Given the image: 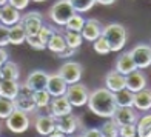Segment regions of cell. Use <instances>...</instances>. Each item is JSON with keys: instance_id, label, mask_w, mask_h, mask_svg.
Returning a JSON list of instances; mask_svg holds the SVG:
<instances>
[{"instance_id": "31", "label": "cell", "mask_w": 151, "mask_h": 137, "mask_svg": "<svg viewBox=\"0 0 151 137\" xmlns=\"http://www.w3.org/2000/svg\"><path fill=\"white\" fill-rule=\"evenodd\" d=\"M83 23H85V19L82 17L80 12H74V14L71 16V19L66 22V25L63 26V28L68 29V31H79V32H80Z\"/></svg>"}, {"instance_id": "22", "label": "cell", "mask_w": 151, "mask_h": 137, "mask_svg": "<svg viewBox=\"0 0 151 137\" xmlns=\"http://www.w3.org/2000/svg\"><path fill=\"white\" fill-rule=\"evenodd\" d=\"M134 70H137V68L134 65L133 57H131V54H129V51L120 54V56L117 57V60H116V71H119L120 74L127 76V74L133 72Z\"/></svg>"}, {"instance_id": "28", "label": "cell", "mask_w": 151, "mask_h": 137, "mask_svg": "<svg viewBox=\"0 0 151 137\" xmlns=\"http://www.w3.org/2000/svg\"><path fill=\"white\" fill-rule=\"evenodd\" d=\"M62 34H63L66 46H70V48L77 49V48L83 43V37H82V34L79 31H68V29H65Z\"/></svg>"}, {"instance_id": "4", "label": "cell", "mask_w": 151, "mask_h": 137, "mask_svg": "<svg viewBox=\"0 0 151 137\" xmlns=\"http://www.w3.org/2000/svg\"><path fill=\"white\" fill-rule=\"evenodd\" d=\"M88 95H90V91H88V88L77 82V83H73V85H68L66 88V93H65V97L68 99V102L71 103V106L74 108H80L86 105L88 102Z\"/></svg>"}, {"instance_id": "7", "label": "cell", "mask_w": 151, "mask_h": 137, "mask_svg": "<svg viewBox=\"0 0 151 137\" xmlns=\"http://www.w3.org/2000/svg\"><path fill=\"white\" fill-rule=\"evenodd\" d=\"M137 70H147L151 65V48L147 43H139L129 51Z\"/></svg>"}, {"instance_id": "10", "label": "cell", "mask_w": 151, "mask_h": 137, "mask_svg": "<svg viewBox=\"0 0 151 137\" xmlns=\"http://www.w3.org/2000/svg\"><path fill=\"white\" fill-rule=\"evenodd\" d=\"M56 128L59 131L63 133V136H71L77 131L79 128V119L76 117L73 113L62 114L59 117H56Z\"/></svg>"}, {"instance_id": "43", "label": "cell", "mask_w": 151, "mask_h": 137, "mask_svg": "<svg viewBox=\"0 0 151 137\" xmlns=\"http://www.w3.org/2000/svg\"><path fill=\"white\" fill-rule=\"evenodd\" d=\"M114 2H116V0H96V3H99V5H105V6L113 5Z\"/></svg>"}, {"instance_id": "29", "label": "cell", "mask_w": 151, "mask_h": 137, "mask_svg": "<svg viewBox=\"0 0 151 137\" xmlns=\"http://www.w3.org/2000/svg\"><path fill=\"white\" fill-rule=\"evenodd\" d=\"M32 99L37 108H48L51 95L46 90H39V91H32Z\"/></svg>"}, {"instance_id": "24", "label": "cell", "mask_w": 151, "mask_h": 137, "mask_svg": "<svg viewBox=\"0 0 151 137\" xmlns=\"http://www.w3.org/2000/svg\"><path fill=\"white\" fill-rule=\"evenodd\" d=\"M136 136H139V137H150L151 136V115L150 114L137 119V122H136Z\"/></svg>"}, {"instance_id": "21", "label": "cell", "mask_w": 151, "mask_h": 137, "mask_svg": "<svg viewBox=\"0 0 151 137\" xmlns=\"http://www.w3.org/2000/svg\"><path fill=\"white\" fill-rule=\"evenodd\" d=\"M20 91L19 80H0V95L5 99L14 100Z\"/></svg>"}, {"instance_id": "15", "label": "cell", "mask_w": 151, "mask_h": 137, "mask_svg": "<svg viewBox=\"0 0 151 137\" xmlns=\"http://www.w3.org/2000/svg\"><path fill=\"white\" fill-rule=\"evenodd\" d=\"M147 86V77L142 72V70H134L133 72H129L125 76V88L129 91H139L143 90Z\"/></svg>"}, {"instance_id": "5", "label": "cell", "mask_w": 151, "mask_h": 137, "mask_svg": "<svg viewBox=\"0 0 151 137\" xmlns=\"http://www.w3.org/2000/svg\"><path fill=\"white\" fill-rule=\"evenodd\" d=\"M5 120H6V128H8L11 133H16V134L25 133L26 129L29 128L28 113L22 111V109H17V108H14V111H12Z\"/></svg>"}, {"instance_id": "19", "label": "cell", "mask_w": 151, "mask_h": 137, "mask_svg": "<svg viewBox=\"0 0 151 137\" xmlns=\"http://www.w3.org/2000/svg\"><path fill=\"white\" fill-rule=\"evenodd\" d=\"M54 128H56V117H52L51 114L39 115L36 119V129L40 136H50Z\"/></svg>"}, {"instance_id": "34", "label": "cell", "mask_w": 151, "mask_h": 137, "mask_svg": "<svg viewBox=\"0 0 151 137\" xmlns=\"http://www.w3.org/2000/svg\"><path fill=\"white\" fill-rule=\"evenodd\" d=\"M93 49L97 52V54H102V56H104V54H108V52H111V49H109V45H108V42L105 40V37L100 36L97 37L93 42Z\"/></svg>"}, {"instance_id": "16", "label": "cell", "mask_w": 151, "mask_h": 137, "mask_svg": "<svg viewBox=\"0 0 151 137\" xmlns=\"http://www.w3.org/2000/svg\"><path fill=\"white\" fill-rule=\"evenodd\" d=\"M102 28H104V26L100 25L99 20L90 19V20H85V23L80 29V34H82V37H83V40H86V42H94V40L102 34Z\"/></svg>"}, {"instance_id": "3", "label": "cell", "mask_w": 151, "mask_h": 137, "mask_svg": "<svg viewBox=\"0 0 151 137\" xmlns=\"http://www.w3.org/2000/svg\"><path fill=\"white\" fill-rule=\"evenodd\" d=\"M74 9L71 3L68 0H59L56 2L51 8H50V12H48V17L52 23H56L57 26H65L66 22L71 19V16L74 14Z\"/></svg>"}, {"instance_id": "45", "label": "cell", "mask_w": 151, "mask_h": 137, "mask_svg": "<svg viewBox=\"0 0 151 137\" xmlns=\"http://www.w3.org/2000/svg\"><path fill=\"white\" fill-rule=\"evenodd\" d=\"M32 2H36V3H42V2H46V0H32Z\"/></svg>"}, {"instance_id": "11", "label": "cell", "mask_w": 151, "mask_h": 137, "mask_svg": "<svg viewBox=\"0 0 151 137\" xmlns=\"http://www.w3.org/2000/svg\"><path fill=\"white\" fill-rule=\"evenodd\" d=\"M139 119V114L136 113L133 106H117L113 113V120L117 125H127V123H136Z\"/></svg>"}, {"instance_id": "36", "label": "cell", "mask_w": 151, "mask_h": 137, "mask_svg": "<svg viewBox=\"0 0 151 137\" xmlns=\"http://www.w3.org/2000/svg\"><path fill=\"white\" fill-rule=\"evenodd\" d=\"M119 136L122 137H136V123H127L119 126Z\"/></svg>"}, {"instance_id": "46", "label": "cell", "mask_w": 151, "mask_h": 137, "mask_svg": "<svg viewBox=\"0 0 151 137\" xmlns=\"http://www.w3.org/2000/svg\"><path fill=\"white\" fill-rule=\"evenodd\" d=\"M0 80H2V79H0Z\"/></svg>"}, {"instance_id": "42", "label": "cell", "mask_w": 151, "mask_h": 137, "mask_svg": "<svg viewBox=\"0 0 151 137\" xmlns=\"http://www.w3.org/2000/svg\"><path fill=\"white\" fill-rule=\"evenodd\" d=\"M8 59H9V54H8V51H6L5 48L0 46V65L5 63V62L8 60Z\"/></svg>"}, {"instance_id": "35", "label": "cell", "mask_w": 151, "mask_h": 137, "mask_svg": "<svg viewBox=\"0 0 151 137\" xmlns=\"http://www.w3.org/2000/svg\"><path fill=\"white\" fill-rule=\"evenodd\" d=\"M52 32H54V28H52V26L43 23L42 26H40V29L37 31V37L40 39V42H42L43 45H46L48 42H50V39H51V36H52Z\"/></svg>"}, {"instance_id": "8", "label": "cell", "mask_w": 151, "mask_h": 137, "mask_svg": "<svg viewBox=\"0 0 151 137\" xmlns=\"http://www.w3.org/2000/svg\"><path fill=\"white\" fill-rule=\"evenodd\" d=\"M19 23L23 26L26 36H34V34H37V31L40 29V26L43 25V17L37 11H31L28 14L20 17Z\"/></svg>"}, {"instance_id": "40", "label": "cell", "mask_w": 151, "mask_h": 137, "mask_svg": "<svg viewBox=\"0 0 151 137\" xmlns=\"http://www.w3.org/2000/svg\"><path fill=\"white\" fill-rule=\"evenodd\" d=\"M82 134H83L85 137H104V134H102V131H100V128H88Z\"/></svg>"}, {"instance_id": "14", "label": "cell", "mask_w": 151, "mask_h": 137, "mask_svg": "<svg viewBox=\"0 0 151 137\" xmlns=\"http://www.w3.org/2000/svg\"><path fill=\"white\" fill-rule=\"evenodd\" d=\"M22 11H19L17 8H14L9 3H5L3 6H0V23L5 26H12L20 22V14Z\"/></svg>"}, {"instance_id": "44", "label": "cell", "mask_w": 151, "mask_h": 137, "mask_svg": "<svg viewBox=\"0 0 151 137\" xmlns=\"http://www.w3.org/2000/svg\"><path fill=\"white\" fill-rule=\"evenodd\" d=\"M5 3H8V0H0V6H3Z\"/></svg>"}, {"instance_id": "38", "label": "cell", "mask_w": 151, "mask_h": 137, "mask_svg": "<svg viewBox=\"0 0 151 137\" xmlns=\"http://www.w3.org/2000/svg\"><path fill=\"white\" fill-rule=\"evenodd\" d=\"M9 45V26L0 23V46L5 48Z\"/></svg>"}, {"instance_id": "32", "label": "cell", "mask_w": 151, "mask_h": 137, "mask_svg": "<svg viewBox=\"0 0 151 137\" xmlns=\"http://www.w3.org/2000/svg\"><path fill=\"white\" fill-rule=\"evenodd\" d=\"M68 2L71 3L73 9L76 12H80V14L93 9V6L96 5V0H68Z\"/></svg>"}, {"instance_id": "12", "label": "cell", "mask_w": 151, "mask_h": 137, "mask_svg": "<svg viewBox=\"0 0 151 137\" xmlns=\"http://www.w3.org/2000/svg\"><path fill=\"white\" fill-rule=\"evenodd\" d=\"M68 83L62 79L59 74H48V82L45 90L50 93L51 97H59V95H65Z\"/></svg>"}, {"instance_id": "13", "label": "cell", "mask_w": 151, "mask_h": 137, "mask_svg": "<svg viewBox=\"0 0 151 137\" xmlns=\"http://www.w3.org/2000/svg\"><path fill=\"white\" fill-rule=\"evenodd\" d=\"M48 109H50V114L52 115V117H59V115H62V114L73 113V106H71V103L68 102V99L65 97V95L51 97Z\"/></svg>"}, {"instance_id": "27", "label": "cell", "mask_w": 151, "mask_h": 137, "mask_svg": "<svg viewBox=\"0 0 151 137\" xmlns=\"http://www.w3.org/2000/svg\"><path fill=\"white\" fill-rule=\"evenodd\" d=\"M133 97H134V93L127 90V88H122L120 91L114 93V99L117 106H133Z\"/></svg>"}, {"instance_id": "23", "label": "cell", "mask_w": 151, "mask_h": 137, "mask_svg": "<svg viewBox=\"0 0 151 137\" xmlns=\"http://www.w3.org/2000/svg\"><path fill=\"white\" fill-rule=\"evenodd\" d=\"M20 77V70L16 62L12 60H6L5 63H2L0 66V79L3 80H19Z\"/></svg>"}, {"instance_id": "25", "label": "cell", "mask_w": 151, "mask_h": 137, "mask_svg": "<svg viewBox=\"0 0 151 137\" xmlns=\"http://www.w3.org/2000/svg\"><path fill=\"white\" fill-rule=\"evenodd\" d=\"M65 46H66V43H65L63 34H62L60 31L54 29L52 36H51V39H50V42L46 43V48H48L50 51H52L54 54H57V52H60L62 49H63Z\"/></svg>"}, {"instance_id": "30", "label": "cell", "mask_w": 151, "mask_h": 137, "mask_svg": "<svg viewBox=\"0 0 151 137\" xmlns=\"http://www.w3.org/2000/svg\"><path fill=\"white\" fill-rule=\"evenodd\" d=\"M100 131L104 134V137H117L119 136V125L113 120V117H109L100 126Z\"/></svg>"}, {"instance_id": "1", "label": "cell", "mask_w": 151, "mask_h": 137, "mask_svg": "<svg viewBox=\"0 0 151 137\" xmlns=\"http://www.w3.org/2000/svg\"><path fill=\"white\" fill-rule=\"evenodd\" d=\"M86 105L93 114L99 115V117H104V119L113 117L114 109L117 108L114 93L106 90V88H99V90L90 93Z\"/></svg>"}, {"instance_id": "6", "label": "cell", "mask_w": 151, "mask_h": 137, "mask_svg": "<svg viewBox=\"0 0 151 137\" xmlns=\"http://www.w3.org/2000/svg\"><path fill=\"white\" fill-rule=\"evenodd\" d=\"M57 74L68 85H73V83L80 82L82 74H83V66L80 63H77V62H65V63L60 66Z\"/></svg>"}, {"instance_id": "26", "label": "cell", "mask_w": 151, "mask_h": 137, "mask_svg": "<svg viewBox=\"0 0 151 137\" xmlns=\"http://www.w3.org/2000/svg\"><path fill=\"white\" fill-rule=\"evenodd\" d=\"M25 39H26V32L20 23L9 26V43L11 45H22L25 43Z\"/></svg>"}, {"instance_id": "39", "label": "cell", "mask_w": 151, "mask_h": 137, "mask_svg": "<svg viewBox=\"0 0 151 137\" xmlns=\"http://www.w3.org/2000/svg\"><path fill=\"white\" fill-rule=\"evenodd\" d=\"M29 2H31V0H8V3L12 5L14 8H17L19 11L26 9V6L29 5Z\"/></svg>"}, {"instance_id": "9", "label": "cell", "mask_w": 151, "mask_h": 137, "mask_svg": "<svg viewBox=\"0 0 151 137\" xmlns=\"http://www.w3.org/2000/svg\"><path fill=\"white\" fill-rule=\"evenodd\" d=\"M14 106L25 113H32L37 109L36 103H34V99H32V91H29L25 85H20V91L17 94V97L14 99Z\"/></svg>"}, {"instance_id": "41", "label": "cell", "mask_w": 151, "mask_h": 137, "mask_svg": "<svg viewBox=\"0 0 151 137\" xmlns=\"http://www.w3.org/2000/svg\"><path fill=\"white\" fill-rule=\"evenodd\" d=\"M76 51H77V49H74V48L65 46V48H63V49H62L60 52H57V56H59L60 59H66V57H71V56H74Z\"/></svg>"}, {"instance_id": "18", "label": "cell", "mask_w": 151, "mask_h": 137, "mask_svg": "<svg viewBox=\"0 0 151 137\" xmlns=\"http://www.w3.org/2000/svg\"><path fill=\"white\" fill-rule=\"evenodd\" d=\"M133 108L139 109V111H150L151 108V93L145 86L143 90H139L134 93L133 97Z\"/></svg>"}, {"instance_id": "33", "label": "cell", "mask_w": 151, "mask_h": 137, "mask_svg": "<svg viewBox=\"0 0 151 137\" xmlns=\"http://www.w3.org/2000/svg\"><path fill=\"white\" fill-rule=\"evenodd\" d=\"M14 100L5 99L0 95V119H6L8 115L14 111Z\"/></svg>"}, {"instance_id": "17", "label": "cell", "mask_w": 151, "mask_h": 137, "mask_svg": "<svg viewBox=\"0 0 151 137\" xmlns=\"http://www.w3.org/2000/svg\"><path fill=\"white\" fill-rule=\"evenodd\" d=\"M46 82H48V74L45 71H32L25 80V86L29 91H39V90H45L46 88Z\"/></svg>"}, {"instance_id": "2", "label": "cell", "mask_w": 151, "mask_h": 137, "mask_svg": "<svg viewBox=\"0 0 151 137\" xmlns=\"http://www.w3.org/2000/svg\"><path fill=\"white\" fill-rule=\"evenodd\" d=\"M102 36L109 45V49L119 52L127 43V29L120 23H109L102 28Z\"/></svg>"}, {"instance_id": "37", "label": "cell", "mask_w": 151, "mask_h": 137, "mask_svg": "<svg viewBox=\"0 0 151 137\" xmlns=\"http://www.w3.org/2000/svg\"><path fill=\"white\" fill-rule=\"evenodd\" d=\"M25 42L28 43L31 48L37 49V51H42V49H45V48H46V45H43L42 42H40V39L37 37V34H34V36H26Z\"/></svg>"}, {"instance_id": "20", "label": "cell", "mask_w": 151, "mask_h": 137, "mask_svg": "<svg viewBox=\"0 0 151 137\" xmlns=\"http://www.w3.org/2000/svg\"><path fill=\"white\" fill-rule=\"evenodd\" d=\"M105 88L109 91H113V93L120 91L122 88H125V76L116 70L109 71L105 77Z\"/></svg>"}]
</instances>
